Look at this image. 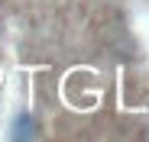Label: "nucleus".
<instances>
[{"mask_svg":"<svg viewBox=\"0 0 149 142\" xmlns=\"http://www.w3.org/2000/svg\"><path fill=\"white\" fill-rule=\"evenodd\" d=\"M29 129H33V120H29V113H23L19 120H16V132H13V136H23V139H29V136H33Z\"/></svg>","mask_w":149,"mask_h":142,"instance_id":"nucleus-1","label":"nucleus"}]
</instances>
